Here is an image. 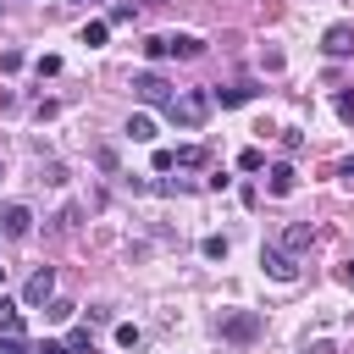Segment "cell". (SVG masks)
<instances>
[{"instance_id": "cell-9", "label": "cell", "mask_w": 354, "mask_h": 354, "mask_svg": "<svg viewBox=\"0 0 354 354\" xmlns=\"http://www.w3.org/2000/svg\"><path fill=\"white\" fill-rule=\"evenodd\" d=\"M254 94H260V88H254V83H232V88H216V94H210V100H216V105H221V111H232V105H249V100H254Z\"/></svg>"}, {"instance_id": "cell-6", "label": "cell", "mask_w": 354, "mask_h": 354, "mask_svg": "<svg viewBox=\"0 0 354 354\" xmlns=\"http://www.w3.org/2000/svg\"><path fill=\"white\" fill-rule=\"evenodd\" d=\"M321 50H326L332 61H343V55H354V22H332V28L321 33Z\"/></svg>"}, {"instance_id": "cell-1", "label": "cell", "mask_w": 354, "mask_h": 354, "mask_svg": "<svg viewBox=\"0 0 354 354\" xmlns=\"http://www.w3.org/2000/svg\"><path fill=\"white\" fill-rule=\"evenodd\" d=\"M210 105H216V100H210V88H183V94H171L160 111H166L177 127H199V122L210 116Z\"/></svg>"}, {"instance_id": "cell-32", "label": "cell", "mask_w": 354, "mask_h": 354, "mask_svg": "<svg viewBox=\"0 0 354 354\" xmlns=\"http://www.w3.org/2000/svg\"><path fill=\"white\" fill-rule=\"evenodd\" d=\"M144 6H155V0H144Z\"/></svg>"}, {"instance_id": "cell-24", "label": "cell", "mask_w": 354, "mask_h": 354, "mask_svg": "<svg viewBox=\"0 0 354 354\" xmlns=\"http://www.w3.org/2000/svg\"><path fill=\"white\" fill-rule=\"evenodd\" d=\"M238 166H243V171H260V166H266V155H260V149H243V155H238Z\"/></svg>"}, {"instance_id": "cell-15", "label": "cell", "mask_w": 354, "mask_h": 354, "mask_svg": "<svg viewBox=\"0 0 354 354\" xmlns=\"http://www.w3.org/2000/svg\"><path fill=\"white\" fill-rule=\"evenodd\" d=\"M0 332H22V310L11 299H0Z\"/></svg>"}, {"instance_id": "cell-28", "label": "cell", "mask_w": 354, "mask_h": 354, "mask_svg": "<svg viewBox=\"0 0 354 354\" xmlns=\"http://www.w3.org/2000/svg\"><path fill=\"white\" fill-rule=\"evenodd\" d=\"M343 282H354V260H343Z\"/></svg>"}, {"instance_id": "cell-14", "label": "cell", "mask_w": 354, "mask_h": 354, "mask_svg": "<svg viewBox=\"0 0 354 354\" xmlns=\"http://www.w3.org/2000/svg\"><path fill=\"white\" fill-rule=\"evenodd\" d=\"M72 310H77L72 299H55V293L44 299V315H50V321H72Z\"/></svg>"}, {"instance_id": "cell-21", "label": "cell", "mask_w": 354, "mask_h": 354, "mask_svg": "<svg viewBox=\"0 0 354 354\" xmlns=\"http://www.w3.org/2000/svg\"><path fill=\"white\" fill-rule=\"evenodd\" d=\"M0 354H28V343H22V332H0Z\"/></svg>"}, {"instance_id": "cell-25", "label": "cell", "mask_w": 354, "mask_h": 354, "mask_svg": "<svg viewBox=\"0 0 354 354\" xmlns=\"http://www.w3.org/2000/svg\"><path fill=\"white\" fill-rule=\"evenodd\" d=\"M337 116H343V122H354V88H343V94H337Z\"/></svg>"}, {"instance_id": "cell-8", "label": "cell", "mask_w": 354, "mask_h": 354, "mask_svg": "<svg viewBox=\"0 0 354 354\" xmlns=\"http://www.w3.org/2000/svg\"><path fill=\"white\" fill-rule=\"evenodd\" d=\"M266 188H271V199H288V194L299 188V171H293L288 160H277V166L266 171Z\"/></svg>"}, {"instance_id": "cell-16", "label": "cell", "mask_w": 354, "mask_h": 354, "mask_svg": "<svg viewBox=\"0 0 354 354\" xmlns=\"http://www.w3.org/2000/svg\"><path fill=\"white\" fill-rule=\"evenodd\" d=\"M144 55H149V61H166V55H171L166 33H149V39H144Z\"/></svg>"}, {"instance_id": "cell-11", "label": "cell", "mask_w": 354, "mask_h": 354, "mask_svg": "<svg viewBox=\"0 0 354 354\" xmlns=\"http://www.w3.org/2000/svg\"><path fill=\"white\" fill-rule=\"evenodd\" d=\"M171 166H183V171H199V166H210V149H205V144H183V149L171 155Z\"/></svg>"}, {"instance_id": "cell-10", "label": "cell", "mask_w": 354, "mask_h": 354, "mask_svg": "<svg viewBox=\"0 0 354 354\" xmlns=\"http://www.w3.org/2000/svg\"><path fill=\"white\" fill-rule=\"evenodd\" d=\"M166 44H171V55H183V61L205 55V39H199V33H166Z\"/></svg>"}, {"instance_id": "cell-27", "label": "cell", "mask_w": 354, "mask_h": 354, "mask_svg": "<svg viewBox=\"0 0 354 354\" xmlns=\"http://www.w3.org/2000/svg\"><path fill=\"white\" fill-rule=\"evenodd\" d=\"M28 354H72V348H66V343H50V337H44V343H33Z\"/></svg>"}, {"instance_id": "cell-4", "label": "cell", "mask_w": 354, "mask_h": 354, "mask_svg": "<svg viewBox=\"0 0 354 354\" xmlns=\"http://www.w3.org/2000/svg\"><path fill=\"white\" fill-rule=\"evenodd\" d=\"M260 326H266V321H260L254 310H238V315H221V337H227V343H249V337H260Z\"/></svg>"}, {"instance_id": "cell-31", "label": "cell", "mask_w": 354, "mask_h": 354, "mask_svg": "<svg viewBox=\"0 0 354 354\" xmlns=\"http://www.w3.org/2000/svg\"><path fill=\"white\" fill-rule=\"evenodd\" d=\"M0 177H6V160H0Z\"/></svg>"}, {"instance_id": "cell-26", "label": "cell", "mask_w": 354, "mask_h": 354, "mask_svg": "<svg viewBox=\"0 0 354 354\" xmlns=\"http://www.w3.org/2000/svg\"><path fill=\"white\" fill-rule=\"evenodd\" d=\"M22 66V50H0V72H17Z\"/></svg>"}, {"instance_id": "cell-3", "label": "cell", "mask_w": 354, "mask_h": 354, "mask_svg": "<svg viewBox=\"0 0 354 354\" xmlns=\"http://www.w3.org/2000/svg\"><path fill=\"white\" fill-rule=\"evenodd\" d=\"M260 266H266L271 282H293V277H299V266H293V254H288L282 243H266V249H260Z\"/></svg>"}, {"instance_id": "cell-2", "label": "cell", "mask_w": 354, "mask_h": 354, "mask_svg": "<svg viewBox=\"0 0 354 354\" xmlns=\"http://www.w3.org/2000/svg\"><path fill=\"white\" fill-rule=\"evenodd\" d=\"M133 94H138L144 105H166V100H171V83H166L155 66H144V72H133Z\"/></svg>"}, {"instance_id": "cell-19", "label": "cell", "mask_w": 354, "mask_h": 354, "mask_svg": "<svg viewBox=\"0 0 354 354\" xmlns=\"http://www.w3.org/2000/svg\"><path fill=\"white\" fill-rule=\"evenodd\" d=\"M105 33H111V22H88V28H83V44H88V50H100V44H105Z\"/></svg>"}, {"instance_id": "cell-30", "label": "cell", "mask_w": 354, "mask_h": 354, "mask_svg": "<svg viewBox=\"0 0 354 354\" xmlns=\"http://www.w3.org/2000/svg\"><path fill=\"white\" fill-rule=\"evenodd\" d=\"M0 282H6V266H0Z\"/></svg>"}, {"instance_id": "cell-23", "label": "cell", "mask_w": 354, "mask_h": 354, "mask_svg": "<svg viewBox=\"0 0 354 354\" xmlns=\"http://www.w3.org/2000/svg\"><path fill=\"white\" fill-rule=\"evenodd\" d=\"M33 66H39V77H55V72H61V55H39Z\"/></svg>"}, {"instance_id": "cell-7", "label": "cell", "mask_w": 354, "mask_h": 354, "mask_svg": "<svg viewBox=\"0 0 354 354\" xmlns=\"http://www.w3.org/2000/svg\"><path fill=\"white\" fill-rule=\"evenodd\" d=\"M33 232V210L28 205H0V238H28Z\"/></svg>"}, {"instance_id": "cell-13", "label": "cell", "mask_w": 354, "mask_h": 354, "mask_svg": "<svg viewBox=\"0 0 354 354\" xmlns=\"http://www.w3.org/2000/svg\"><path fill=\"white\" fill-rule=\"evenodd\" d=\"M127 138H133V144H149V138H155V122H149V116H133V122H127Z\"/></svg>"}, {"instance_id": "cell-22", "label": "cell", "mask_w": 354, "mask_h": 354, "mask_svg": "<svg viewBox=\"0 0 354 354\" xmlns=\"http://www.w3.org/2000/svg\"><path fill=\"white\" fill-rule=\"evenodd\" d=\"M282 149L299 155V149H304V133H299V127H282Z\"/></svg>"}, {"instance_id": "cell-20", "label": "cell", "mask_w": 354, "mask_h": 354, "mask_svg": "<svg viewBox=\"0 0 354 354\" xmlns=\"http://www.w3.org/2000/svg\"><path fill=\"white\" fill-rule=\"evenodd\" d=\"M116 343H122V348H138V343H144V332H138V326H127V321H122V326H116Z\"/></svg>"}, {"instance_id": "cell-17", "label": "cell", "mask_w": 354, "mask_h": 354, "mask_svg": "<svg viewBox=\"0 0 354 354\" xmlns=\"http://www.w3.org/2000/svg\"><path fill=\"white\" fill-rule=\"evenodd\" d=\"M199 249H205V260H227V249H232V243H227L221 232H210V238H205Z\"/></svg>"}, {"instance_id": "cell-29", "label": "cell", "mask_w": 354, "mask_h": 354, "mask_svg": "<svg viewBox=\"0 0 354 354\" xmlns=\"http://www.w3.org/2000/svg\"><path fill=\"white\" fill-rule=\"evenodd\" d=\"M343 177H354V160H343Z\"/></svg>"}, {"instance_id": "cell-12", "label": "cell", "mask_w": 354, "mask_h": 354, "mask_svg": "<svg viewBox=\"0 0 354 354\" xmlns=\"http://www.w3.org/2000/svg\"><path fill=\"white\" fill-rule=\"evenodd\" d=\"M310 238H315V232H310V221H293V227L282 232V249H288V254H299V249H310Z\"/></svg>"}, {"instance_id": "cell-5", "label": "cell", "mask_w": 354, "mask_h": 354, "mask_svg": "<svg viewBox=\"0 0 354 354\" xmlns=\"http://www.w3.org/2000/svg\"><path fill=\"white\" fill-rule=\"evenodd\" d=\"M50 293H55V266H39V271L22 282V304H28V310H39Z\"/></svg>"}, {"instance_id": "cell-18", "label": "cell", "mask_w": 354, "mask_h": 354, "mask_svg": "<svg viewBox=\"0 0 354 354\" xmlns=\"http://www.w3.org/2000/svg\"><path fill=\"white\" fill-rule=\"evenodd\" d=\"M66 348H72V354H94V343H88V326H72V332H66Z\"/></svg>"}]
</instances>
